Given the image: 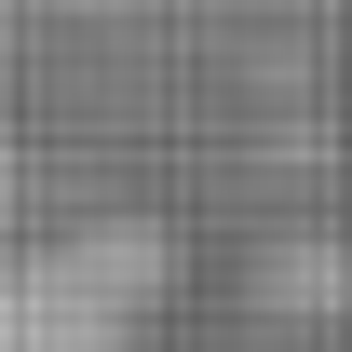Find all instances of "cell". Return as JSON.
<instances>
[]
</instances>
